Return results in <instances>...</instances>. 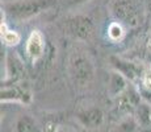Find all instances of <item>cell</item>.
<instances>
[{
  "instance_id": "obj_3",
  "label": "cell",
  "mask_w": 151,
  "mask_h": 132,
  "mask_svg": "<svg viewBox=\"0 0 151 132\" xmlns=\"http://www.w3.org/2000/svg\"><path fill=\"white\" fill-rule=\"evenodd\" d=\"M78 120L83 127L88 128V130H93V128H99L103 124L104 115L100 108H88V110H84L78 114Z\"/></svg>"
},
{
  "instance_id": "obj_1",
  "label": "cell",
  "mask_w": 151,
  "mask_h": 132,
  "mask_svg": "<svg viewBox=\"0 0 151 132\" xmlns=\"http://www.w3.org/2000/svg\"><path fill=\"white\" fill-rule=\"evenodd\" d=\"M58 1L59 0H17L14 3L7 4L5 8L14 19L27 20L53 7Z\"/></svg>"
},
{
  "instance_id": "obj_10",
  "label": "cell",
  "mask_w": 151,
  "mask_h": 132,
  "mask_svg": "<svg viewBox=\"0 0 151 132\" xmlns=\"http://www.w3.org/2000/svg\"><path fill=\"white\" fill-rule=\"evenodd\" d=\"M145 85H146L147 89H151V71H147L145 74V79H143Z\"/></svg>"
},
{
  "instance_id": "obj_9",
  "label": "cell",
  "mask_w": 151,
  "mask_h": 132,
  "mask_svg": "<svg viewBox=\"0 0 151 132\" xmlns=\"http://www.w3.org/2000/svg\"><path fill=\"white\" fill-rule=\"evenodd\" d=\"M109 36L112 37L113 40L121 39V36H122V28L118 24H112L109 28Z\"/></svg>"
},
{
  "instance_id": "obj_11",
  "label": "cell",
  "mask_w": 151,
  "mask_h": 132,
  "mask_svg": "<svg viewBox=\"0 0 151 132\" xmlns=\"http://www.w3.org/2000/svg\"><path fill=\"white\" fill-rule=\"evenodd\" d=\"M79 1H84V0H79Z\"/></svg>"
},
{
  "instance_id": "obj_5",
  "label": "cell",
  "mask_w": 151,
  "mask_h": 132,
  "mask_svg": "<svg viewBox=\"0 0 151 132\" xmlns=\"http://www.w3.org/2000/svg\"><path fill=\"white\" fill-rule=\"evenodd\" d=\"M30 95L27 93L21 86H13V87H4L1 89V102L14 101V102H28Z\"/></svg>"
},
{
  "instance_id": "obj_7",
  "label": "cell",
  "mask_w": 151,
  "mask_h": 132,
  "mask_svg": "<svg viewBox=\"0 0 151 132\" xmlns=\"http://www.w3.org/2000/svg\"><path fill=\"white\" fill-rule=\"evenodd\" d=\"M16 131L17 132H38L36 123L29 116H22L17 120L16 124Z\"/></svg>"
},
{
  "instance_id": "obj_8",
  "label": "cell",
  "mask_w": 151,
  "mask_h": 132,
  "mask_svg": "<svg viewBox=\"0 0 151 132\" xmlns=\"http://www.w3.org/2000/svg\"><path fill=\"white\" fill-rule=\"evenodd\" d=\"M113 132H137V123L133 119H125L116 125Z\"/></svg>"
},
{
  "instance_id": "obj_2",
  "label": "cell",
  "mask_w": 151,
  "mask_h": 132,
  "mask_svg": "<svg viewBox=\"0 0 151 132\" xmlns=\"http://www.w3.org/2000/svg\"><path fill=\"white\" fill-rule=\"evenodd\" d=\"M70 70L75 83H78L79 86H86L93 75L91 62L83 55H76L75 58H72L70 62Z\"/></svg>"
},
{
  "instance_id": "obj_6",
  "label": "cell",
  "mask_w": 151,
  "mask_h": 132,
  "mask_svg": "<svg viewBox=\"0 0 151 132\" xmlns=\"http://www.w3.org/2000/svg\"><path fill=\"white\" fill-rule=\"evenodd\" d=\"M1 40L4 41L5 45L13 46L16 44L20 42V34L14 31H11V29L7 28V25L3 23L1 24Z\"/></svg>"
},
{
  "instance_id": "obj_4",
  "label": "cell",
  "mask_w": 151,
  "mask_h": 132,
  "mask_svg": "<svg viewBox=\"0 0 151 132\" xmlns=\"http://www.w3.org/2000/svg\"><path fill=\"white\" fill-rule=\"evenodd\" d=\"M43 49H45L43 34L40 31H33L32 34L29 36L28 44H27V52L29 57L33 61H37L43 54Z\"/></svg>"
}]
</instances>
